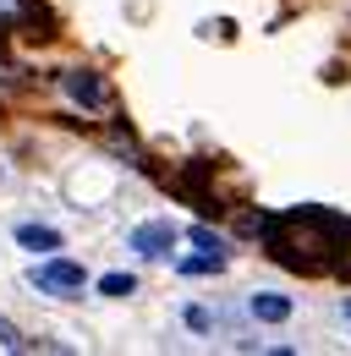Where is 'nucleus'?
<instances>
[{
	"label": "nucleus",
	"instance_id": "nucleus-1",
	"mask_svg": "<svg viewBox=\"0 0 351 356\" xmlns=\"http://www.w3.org/2000/svg\"><path fill=\"white\" fill-rule=\"evenodd\" d=\"M258 236L274 264L297 268V274H335L346 258L351 220L335 209H286L274 220H258Z\"/></svg>",
	"mask_w": 351,
	"mask_h": 356
},
{
	"label": "nucleus",
	"instance_id": "nucleus-2",
	"mask_svg": "<svg viewBox=\"0 0 351 356\" xmlns=\"http://www.w3.org/2000/svg\"><path fill=\"white\" fill-rule=\"evenodd\" d=\"M33 285L49 291V296H72V291H83V285H88V274L77 264H66V258H55V264H39V268H33Z\"/></svg>",
	"mask_w": 351,
	"mask_h": 356
},
{
	"label": "nucleus",
	"instance_id": "nucleus-3",
	"mask_svg": "<svg viewBox=\"0 0 351 356\" xmlns=\"http://www.w3.org/2000/svg\"><path fill=\"white\" fill-rule=\"evenodd\" d=\"M176 247V230L165 220H154V225H137L132 230V252H143V258H165Z\"/></svg>",
	"mask_w": 351,
	"mask_h": 356
},
{
	"label": "nucleus",
	"instance_id": "nucleus-4",
	"mask_svg": "<svg viewBox=\"0 0 351 356\" xmlns=\"http://www.w3.org/2000/svg\"><path fill=\"white\" fill-rule=\"evenodd\" d=\"M61 83H66V93H72L83 110H104V83H99L93 72H66Z\"/></svg>",
	"mask_w": 351,
	"mask_h": 356
},
{
	"label": "nucleus",
	"instance_id": "nucleus-5",
	"mask_svg": "<svg viewBox=\"0 0 351 356\" xmlns=\"http://www.w3.org/2000/svg\"><path fill=\"white\" fill-rule=\"evenodd\" d=\"M247 307H253V318H258V323H286V318H291V296H274V291H258V296H253Z\"/></svg>",
	"mask_w": 351,
	"mask_h": 356
},
{
	"label": "nucleus",
	"instance_id": "nucleus-6",
	"mask_svg": "<svg viewBox=\"0 0 351 356\" xmlns=\"http://www.w3.org/2000/svg\"><path fill=\"white\" fill-rule=\"evenodd\" d=\"M17 247H33V252H55V247H61V230H44V225H17Z\"/></svg>",
	"mask_w": 351,
	"mask_h": 356
},
{
	"label": "nucleus",
	"instance_id": "nucleus-7",
	"mask_svg": "<svg viewBox=\"0 0 351 356\" xmlns=\"http://www.w3.org/2000/svg\"><path fill=\"white\" fill-rule=\"evenodd\" d=\"M181 274H219L225 268V252H203V258H181Z\"/></svg>",
	"mask_w": 351,
	"mask_h": 356
},
{
	"label": "nucleus",
	"instance_id": "nucleus-8",
	"mask_svg": "<svg viewBox=\"0 0 351 356\" xmlns=\"http://www.w3.org/2000/svg\"><path fill=\"white\" fill-rule=\"evenodd\" d=\"M99 291H104V296H132V291H137V280H132V274H104V280H99Z\"/></svg>",
	"mask_w": 351,
	"mask_h": 356
},
{
	"label": "nucleus",
	"instance_id": "nucleus-9",
	"mask_svg": "<svg viewBox=\"0 0 351 356\" xmlns=\"http://www.w3.org/2000/svg\"><path fill=\"white\" fill-rule=\"evenodd\" d=\"M192 241H198L203 252H225V241H219V236L209 230V225H198V230H192Z\"/></svg>",
	"mask_w": 351,
	"mask_h": 356
},
{
	"label": "nucleus",
	"instance_id": "nucleus-10",
	"mask_svg": "<svg viewBox=\"0 0 351 356\" xmlns=\"http://www.w3.org/2000/svg\"><path fill=\"white\" fill-rule=\"evenodd\" d=\"M0 346H6V351H17V346H22V334H17L6 318H0Z\"/></svg>",
	"mask_w": 351,
	"mask_h": 356
},
{
	"label": "nucleus",
	"instance_id": "nucleus-11",
	"mask_svg": "<svg viewBox=\"0 0 351 356\" xmlns=\"http://www.w3.org/2000/svg\"><path fill=\"white\" fill-rule=\"evenodd\" d=\"M341 280H351V236H346V258H341V268H335Z\"/></svg>",
	"mask_w": 351,
	"mask_h": 356
},
{
	"label": "nucleus",
	"instance_id": "nucleus-12",
	"mask_svg": "<svg viewBox=\"0 0 351 356\" xmlns=\"http://www.w3.org/2000/svg\"><path fill=\"white\" fill-rule=\"evenodd\" d=\"M0 176H6V170H0Z\"/></svg>",
	"mask_w": 351,
	"mask_h": 356
}]
</instances>
